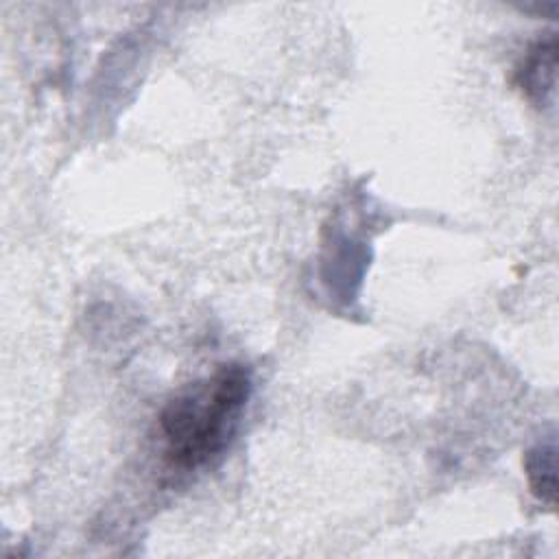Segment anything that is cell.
<instances>
[{
  "label": "cell",
  "instance_id": "6da1fadb",
  "mask_svg": "<svg viewBox=\"0 0 559 559\" xmlns=\"http://www.w3.org/2000/svg\"><path fill=\"white\" fill-rule=\"evenodd\" d=\"M249 395L251 371L240 362L221 365L175 393L157 417L166 463L192 472L218 459L236 435Z\"/></svg>",
  "mask_w": 559,
  "mask_h": 559
},
{
  "label": "cell",
  "instance_id": "7a4b0ae2",
  "mask_svg": "<svg viewBox=\"0 0 559 559\" xmlns=\"http://www.w3.org/2000/svg\"><path fill=\"white\" fill-rule=\"evenodd\" d=\"M555 72H557V37L550 35L548 39H539L528 55L524 57L522 66L515 72V81L537 105H544L555 90Z\"/></svg>",
  "mask_w": 559,
  "mask_h": 559
},
{
  "label": "cell",
  "instance_id": "3957f363",
  "mask_svg": "<svg viewBox=\"0 0 559 559\" xmlns=\"http://www.w3.org/2000/svg\"><path fill=\"white\" fill-rule=\"evenodd\" d=\"M524 469L528 476L531 491L546 504H555L557 493V448L555 437L535 443L524 454Z\"/></svg>",
  "mask_w": 559,
  "mask_h": 559
}]
</instances>
